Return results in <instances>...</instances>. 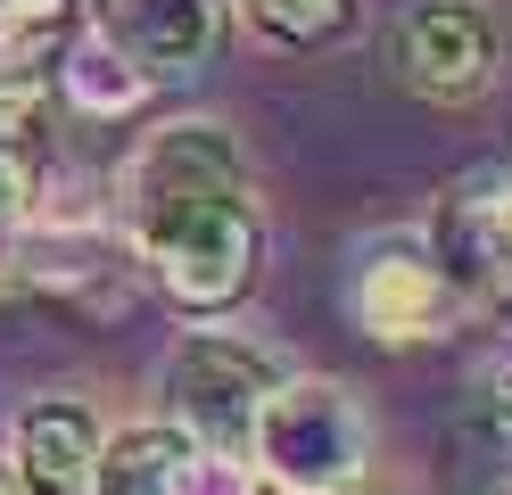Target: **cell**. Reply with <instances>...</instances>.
<instances>
[{"instance_id":"1","label":"cell","mask_w":512,"mask_h":495,"mask_svg":"<svg viewBox=\"0 0 512 495\" xmlns=\"http://www.w3.org/2000/svg\"><path fill=\"white\" fill-rule=\"evenodd\" d=\"M124 223H133V256L149 264V281L166 306L182 314H223L240 306L256 281V207H248V174L223 124L182 116L166 132L124 157Z\"/></svg>"},{"instance_id":"2","label":"cell","mask_w":512,"mask_h":495,"mask_svg":"<svg viewBox=\"0 0 512 495\" xmlns=\"http://www.w3.org/2000/svg\"><path fill=\"white\" fill-rule=\"evenodd\" d=\"M248 462H256V487H281V495H347V487H364L372 421L356 405V388L281 380L265 421H256Z\"/></svg>"},{"instance_id":"3","label":"cell","mask_w":512,"mask_h":495,"mask_svg":"<svg viewBox=\"0 0 512 495\" xmlns=\"http://www.w3.org/2000/svg\"><path fill=\"white\" fill-rule=\"evenodd\" d=\"M273 388H281L273 363L256 347H240V339H223V330H190L166 355V421L199 454H223V462H248Z\"/></svg>"},{"instance_id":"4","label":"cell","mask_w":512,"mask_h":495,"mask_svg":"<svg viewBox=\"0 0 512 495\" xmlns=\"http://www.w3.org/2000/svg\"><path fill=\"white\" fill-rule=\"evenodd\" d=\"M504 33L488 0H413L389 33V66L405 91H422L430 108H471L496 83Z\"/></svg>"},{"instance_id":"5","label":"cell","mask_w":512,"mask_h":495,"mask_svg":"<svg viewBox=\"0 0 512 495\" xmlns=\"http://www.w3.org/2000/svg\"><path fill=\"white\" fill-rule=\"evenodd\" d=\"M430 256L463 289V306L512 330V174H471L446 190L430 215Z\"/></svg>"},{"instance_id":"6","label":"cell","mask_w":512,"mask_h":495,"mask_svg":"<svg viewBox=\"0 0 512 495\" xmlns=\"http://www.w3.org/2000/svg\"><path fill=\"white\" fill-rule=\"evenodd\" d=\"M232 0H91V33L149 83H182L223 50Z\"/></svg>"},{"instance_id":"7","label":"cell","mask_w":512,"mask_h":495,"mask_svg":"<svg viewBox=\"0 0 512 495\" xmlns=\"http://www.w3.org/2000/svg\"><path fill=\"white\" fill-rule=\"evenodd\" d=\"M347 306H356V322L380 347H413V339H438V330L463 314V289L446 281V264L430 256V240H389V248H372L356 264Z\"/></svg>"},{"instance_id":"8","label":"cell","mask_w":512,"mask_h":495,"mask_svg":"<svg viewBox=\"0 0 512 495\" xmlns=\"http://www.w3.org/2000/svg\"><path fill=\"white\" fill-rule=\"evenodd\" d=\"M100 495H265L248 462L199 454L174 421H133L100 454Z\"/></svg>"},{"instance_id":"9","label":"cell","mask_w":512,"mask_h":495,"mask_svg":"<svg viewBox=\"0 0 512 495\" xmlns=\"http://www.w3.org/2000/svg\"><path fill=\"white\" fill-rule=\"evenodd\" d=\"M100 454H108V429L83 396H34L17 413L9 471L25 495H100Z\"/></svg>"},{"instance_id":"10","label":"cell","mask_w":512,"mask_h":495,"mask_svg":"<svg viewBox=\"0 0 512 495\" xmlns=\"http://www.w3.org/2000/svg\"><path fill=\"white\" fill-rule=\"evenodd\" d=\"M91 0H0V75H50L83 42Z\"/></svg>"},{"instance_id":"11","label":"cell","mask_w":512,"mask_h":495,"mask_svg":"<svg viewBox=\"0 0 512 495\" xmlns=\"http://www.w3.org/2000/svg\"><path fill=\"white\" fill-rule=\"evenodd\" d=\"M50 75H58V99H67L75 116H100V124L141 116V99H149V75H133V66L100 42V33H91V42H75L67 58L50 66Z\"/></svg>"},{"instance_id":"12","label":"cell","mask_w":512,"mask_h":495,"mask_svg":"<svg viewBox=\"0 0 512 495\" xmlns=\"http://www.w3.org/2000/svg\"><path fill=\"white\" fill-rule=\"evenodd\" d=\"M240 25L273 50H331L356 33V0H240Z\"/></svg>"},{"instance_id":"13","label":"cell","mask_w":512,"mask_h":495,"mask_svg":"<svg viewBox=\"0 0 512 495\" xmlns=\"http://www.w3.org/2000/svg\"><path fill=\"white\" fill-rule=\"evenodd\" d=\"M0 495H25V487H17V471H9V462H0Z\"/></svg>"}]
</instances>
